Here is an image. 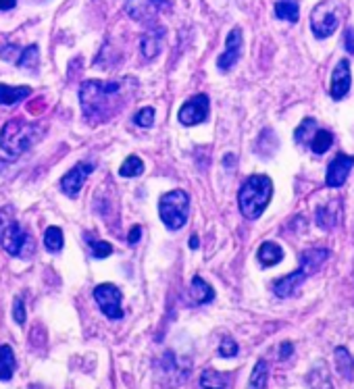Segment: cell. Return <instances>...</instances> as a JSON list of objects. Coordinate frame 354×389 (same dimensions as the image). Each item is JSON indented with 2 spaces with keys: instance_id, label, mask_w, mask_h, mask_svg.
I'll return each instance as SVG.
<instances>
[{
  "instance_id": "f546056e",
  "label": "cell",
  "mask_w": 354,
  "mask_h": 389,
  "mask_svg": "<svg viewBox=\"0 0 354 389\" xmlns=\"http://www.w3.org/2000/svg\"><path fill=\"white\" fill-rule=\"evenodd\" d=\"M90 248H92V256H94V259H106V256L113 254V246H111L109 242H100V239H96V242L90 244Z\"/></svg>"
},
{
  "instance_id": "603a6c76",
  "label": "cell",
  "mask_w": 354,
  "mask_h": 389,
  "mask_svg": "<svg viewBox=\"0 0 354 389\" xmlns=\"http://www.w3.org/2000/svg\"><path fill=\"white\" fill-rule=\"evenodd\" d=\"M144 173V161L135 154L128 157L123 164L119 167V177H126V179H131V177H140Z\"/></svg>"
},
{
  "instance_id": "44dd1931",
  "label": "cell",
  "mask_w": 354,
  "mask_h": 389,
  "mask_svg": "<svg viewBox=\"0 0 354 389\" xmlns=\"http://www.w3.org/2000/svg\"><path fill=\"white\" fill-rule=\"evenodd\" d=\"M309 385H311V389H333V383H331L329 373H327V368H325L323 362H319V364L311 371V375H309Z\"/></svg>"
},
{
  "instance_id": "9a60e30c",
  "label": "cell",
  "mask_w": 354,
  "mask_h": 389,
  "mask_svg": "<svg viewBox=\"0 0 354 389\" xmlns=\"http://www.w3.org/2000/svg\"><path fill=\"white\" fill-rule=\"evenodd\" d=\"M17 368V358L11 346H0V381H11Z\"/></svg>"
},
{
  "instance_id": "2e32d148",
  "label": "cell",
  "mask_w": 354,
  "mask_h": 389,
  "mask_svg": "<svg viewBox=\"0 0 354 389\" xmlns=\"http://www.w3.org/2000/svg\"><path fill=\"white\" fill-rule=\"evenodd\" d=\"M32 94V88L28 86H6V84H0V104L4 106H11V104H17L19 100L28 98Z\"/></svg>"
},
{
  "instance_id": "d6986e66",
  "label": "cell",
  "mask_w": 354,
  "mask_h": 389,
  "mask_svg": "<svg viewBox=\"0 0 354 389\" xmlns=\"http://www.w3.org/2000/svg\"><path fill=\"white\" fill-rule=\"evenodd\" d=\"M200 388L227 389V375L226 373H219V371H213V368H206V371H202V375H200Z\"/></svg>"
},
{
  "instance_id": "30bf717a",
  "label": "cell",
  "mask_w": 354,
  "mask_h": 389,
  "mask_svg": "<svg viewBox=\"0 0 354 389\" xmlns=\"http://www.w3.org/2000/svg\"><path fill=\"white\" fill-rule=\"evenodd\" d=\"M354 167V157L350 154H338L333 161L329 162V167H327V175H325V184L329 186V188H340V186H344V181L348 179V175H350V171H353Z\"/></svg>"
},
{
  "instance_id": "7402d4cb",
  "label": "cell",
  "mask_w": 354,
  "mask_h": 389,
  "mask_svg": "<svg viewBox=\"0 0 354 389\" xmlns=\"http://www.w3.org/2000/svg\"><path fill=\"white\" fill-rule=\"evenodd\" d=\"M267 379H269V366L265 360H258L250 373V379H248V385L246 389H265L267 388Z\"/></svg>"
},
{
  "instance_id": "52a82bcc",
  "label": "cell",
  "mask_w": 354,
  "mask_h": 389,
  "mask_svg": "<svg viewBox=\"0 0 354 389\" xmlns=\"http://www.w3.org/2000/svg\"><path fill=\"white\" fill-rule=\"evenodd\" d=\"M340 26V17L336 13V9L329 2H319L313 13H311V30L315 33V38H329L331 33L338 30Z\"/></svg>"
},
{
  "instance_id": "277c9868",
  "label": "cell",
  "mask_w": 354,
  "mask_h": 389,
  "mask_svg": "<svg viewBox=\"0 0 354 389\" xmlns=\"http://www.w3.org/2000/svg\"><path fill=\"white\" fill-rule=\"evenodd\" d=\"M329 252L325 248H311V250H304L302 256H300V269L296 273H290L288 277L280 279L273 283V290L280 298H290L296 293V290L311 277L315 275L319 269L323 266V262L327 260Z\"/></svg>"
},
{
  "instance_id": "d6a6232c",
  "label": "cell",
  "mask_w": 354,
  "mask_h": 389,
  "mask_svg": "<svg viewBox=\"0 0 354 389\" xmlns=\"http://www.w3.org/2000/svg\"><path fill=\"white\" fill-rule=\"evenodd\" d=\"M238 354V344L231 339V337H226L223 342H221V346H219V356L223 358H231Z\"/></svg>"
},
{
  "instance_id": "6da1fadb",
  "label": "cell",
  "mask_w": 354,
  "mask_h": 389,
  "mask_svg": "<svg viewBox=\"0 0 354 389\" xmlns=\"http://www.w3.org/2000/svg\"><path fill=\"white\" fill-rule=\"evenodd\" d=\"M131 81H84L79 86V102L84 108V119L92 125L109 121L128 100L126 86Z\"/></svg>"
},
{
  "instance_id": "cb8c5ba5",
  "label": "cell",
  "mask_w": 354,
  "mask_h": 389,
  "mask_svg": "<svg viewBox=\"0 0 354 389\" xmlns=\"http://www.w3.org/2000/svg\"><path fill=\"white\" fill-rule=\"evenodd\" d=\"M44 244H46V250H48V252H61L65 244L63 229L57 227V225L46 229V233H44Z\"/></svg>"
},
{
  "instance_id": "1f68e13d",
  "label": "cell",
  "mask_w": 354,
  "mask_h": 389,
  "mask_svg": "<svg viewBox=\"0 0 354 389\" xmlns=\"http://www.w3.org/2000/svg\"><path fill=\"white\" fill-rule=\"evenodd\" d=\"M13 319H15V323H19V325H23L26 323V304H23V298H15L13 300Z\"/></svg>"
},
{
  "instance_id": "74e56055",
  "label": "cell",
  "mask_w": 354,
  "mask_h": 389,
  "mask_svg": "<svg viewBox=\"0 0 354 389\" xmlns=\"http://www.w3.org/2000/svg\"><path fill=\"white\" fill-rule=\"evenodd\" d=\"M155 9H167L169 6V0H150Z\"/></svg>"
},
{
  "instance_id": "4dcf8cb0",
  "label": "cell",
  "mask_w": 354,
  "mask_h": 389,
  "mask_svg": "<svg viewBox=\"0 0 354 389\" xmlns=\"http://www.w3.org/2000/svg\"><path fill=\"white\" fill-rule=\"evenodd\" d=\"M317 223H319V227L321 229L333 227V223H336L333 210H331V208H319V210H317Z\"/></svg>"
},
{
  "instance_id": "8d00e7d4",
  "label": "cell",
  "mask_w": 354,
  "mask_h": 389,
  "mask_svg": "<svg viewBox=\"0 0 354 389\" xmlns=\"http://www.w3.org/2000/svg\"><path fill=\"white\" fill-rule=\"evenodd\" d=\"M17 4V0H0V11H11Z\"/></svg>"
},
{
  "instance_id": "83f0119b",
  "label": "cell",
  "mask_w": 354,
  "mask_h": 389,
  "mask_svg": "<svg viewBox=\"0 0 354 389\" xmlns=\"http://www.w3.org/2000/svg\"><path fill=\"white\" fill-rule=\"evenodd\" d=\"M38 46L35 44H32V46H28L23 52H21V57L15 61L19 67H23V69H35V65H38Z\"/></svg>"
},
{
  "instance_id": "9c48e42d",
  "label": "cell",
  "mask_w": 354,
  "mask_h": 389,
  "mask_svg": "<svg viewBox=\"0 0 354 389\" xmlns=\"http://www.w3.org/2000/svg\"><path fill=\"white\" fill-rule=\"evenodd\" d=\"M94 171V162H77L67 175H65L63 179H61V188H63V192L69 198H77L79 192H82V188H84V184H86V179L90 177V173Z\"/></svg>"
},
{
  "instance_id": "7c38bea8",
  "label": "cell",
  "mask_w": 354,
  "mask_h": 389,
  "mask_svg": "<svg viewBox=\"0 0 354 389\" xmlns=\"http://www.w3.org/2000/svg\"><path fill=\"white\" fill-rule=\"evenodd\" d=\"M350 84H353V75H350V61L348 59H342L333 73H331V88H329V94L333 100H342L350 92Z\"/></svg>"
},
{
  "instance_id": "7a4b0ae2",
  "label": "cell",
  "mask_w": 354,
  "mask_h": 389,
  "mask_svg": "<svg viewBox=\"0 0 354 389\" xmlns=\"http://www.w3.org/2000/svg\"><path fill=\"white\" fill-rule=\"evenodd\" d=\"M271 198H273V181L267 175H250L238 194L240 213L246 219L255 221L265 213Z\"/></svg>"
},
{
  "instance_id": "ac0fdd59",
  "label": "cell",
  "mask_w": 354,
  "mask_h": 389,
  "mask_svg": "<svg viewBox=\"0 0 354 389\" xmlns=\"http://www.w3.org/2000/svg\"><path fill=\"white\" fill-rule=\"evenodd\" d=\"M190 293H192V298L198 304H209V302L215 300V290L202 277H194L192 286H190Z\"/></svg>"
},
{
  "instance_id": "4316f807",
  "label": "cell",
  "mask_w": 354,
  "mask_h": 389,
  "mask_svg": "<svg viewBox=\"0 0 354 389\" xmlns=\"http://www.w3.org/2000/svg\"><path fill=\"white\" fill-rule=\"evenodd\" d=\"M315 133H317V121L315 119H304L300 123V128L294 131V140L300 142V144H311Z\"/></svg>"
},
{
  "instance_id": "836d02e7",
  "label": "cell",
  "mask_w": 354,
  "mask_h": 389,
  "mask_svg": "<svg viewBox=\"0 0 354 389\" xmlns=\"http://www.w3.org/2000/svg\"><path fill=\"white\" fill-rule=\"evenodd\" d=\"M344 44H346V50L354 55V30L353 28H348L346 30V35H344Z\"/></svg>"
},
{
  "instance_id": "ab89813d",
  "label": "cell",
  "mask_w": 354,
  "mask_h": 389,
  "mask_svg": "<svg viewBox=\"0 0 354 389\" xmlns=\"http://www.w3.org/2000/svg\"><path fill=\"white\" fill-rule=\"evenodd\" d=\"M126 2H128V9H129V6H131V2H133V0H126Z\"/></svg>"
},
{
  "instance_id": "8992f818",
  "label": "cell",
  "mask_w": 354,
  "mask_h": 389,
  "mask_svg": "<svg viewBox=\"0 0 354 389\" xmlns=\"http://www.w3.org/2000/svg\"><path fill=\"white\" fill-rule=\"evenodd\" d=\"M94 300L100 306L102 315L111 321H117L123 317V308H121V290L115 286V283H102L94 290Z\"/></svg>"
},
{
  "instance_id": "3957f363",
  "label": "cell",
  "mask_w": 354,
  "mask_h": 389,
  "mask_svg": "<svg viewBox=\"0 0 354 389\" xmlns=\"http://www.w3.org/2000/svg\"><path fill=\"white\" fill-rule=\"evenodd\" d=\"M42 135H44V128L26 123L21 119H13L0 130V150L6 152L9 157H21Z\"/></svg>"
},
{
  "instance_id": "4fadbf2b",
  "label": "cell",
  "mask_w": 354,
  "mask_h": 389,
  "mask_svg": "<svg viewBox=\"0 0 354 389\" xmlns=\"http://www.w3.org/2000/svg\"><path fill=\"white\" fill-rule=\"evenodd\" d=\"M240 55H242V30H240V28H233V30L229 32V35H227L226 52L219 57L217 67H219L221 71H229L231 67L238 63Z\"/></svg>"
},
{
  "instance_id": "e0dca14e",
  "label": "cell",
  "mask_w": 354,
  "mask_h": 389,
  "mask_svg": "<svg viewBox=\"0 0 354 389\" xmlns=\"http://www.w3.org/2000/svg\"><path fill=\"white\" fill-rule=\"evenodd\" d=\"M275 17L296 23L300 19V6L298 0H277L275 2Z\"/></svg>"
},
{
  "instance_id": "5b68a950",
  "label": "cell",
  "mask_w": 354,
  "mask_h": 389,
  "mask_svg": "<svg viewBox=\"0 0 354 389\" xmlns=\"http://www.w3.org/2000/svg\"><path fill=\"white\" fill-rule=\"evenodd\" d=\"M188 208H190V198L184 190H173L161 196L159 200V217L169 229L177 231L186 225L188 221Z\"/></svg>"
},
{
  "instance_id": "f35d334b",
  "label": "cell",
  "mask_w": 354,
  "mask_h": 389,
  "mask_svg": "<svg viewBox=\"0 0 354 389\" xmlns=\"http://www.w3.org/2000/svg\"><path fill=\"white\" fill-rule=\"evenodd\" d=\"M198 246H200V244H198V235H192V239H190V248H192V250H196Z\"/></svg>"
},
{
  "instance_id": "ba28073f",
  "label": "cell",
  "mask_w": 354,
  "mask_h": 389,
  "mask_svg": "<svg viewBox=\"0 0 354 389\" xmlns=\"http://www.w3.org/2000/svg\"><path fill=\"white\" fill-rule=\"evenodd\" d=\"M209 111H211V100L206 94H196L190 100H186L179 108V123L186 125V128H194L202 121H206L209 117Z\"/></svg>"
},
{
  "instance_id": "f1b7e54d",
  "label": "cell",
  "mask_w": 354,
  "mask_h": 389,
  "mask_svg": "<svg viewBox=\"0 0 354 389\" xmlns=\"http://www.w3.org/2000/svg\"><path fill=\"white\" fill-rule=\"evenodd\" d=\"M133 121H135V125H140V128H153V123H155V108H153V106L142 108V111L133 117Z\"/></svg>"
},
{
  "instance_id": "484cf974",
  "label": "cell",
  "mask_w": 354,
  "mask_h": 389,
  "mask_svg": "<svg viewBox=\"0 0 354 389\" xmlns=\"http://www.w3.org/2000/svg\"><path fill=\"white\" fill-rule=\"evenodd\" d=\"M161 52V32L146 33L142 38V55L146 59H155Z\"/></svg>"
},
{
  "instance_id": "8fae6325",
  "label": "cell",
  "mask_w": 354,
  "mask_h": 389,
  "mask_svg": "<svg viewBox=\"0 0 354 389\" xmlns=\"http://www.w3.org/2000/svg\"><path fill=\"white\" fill-rule=\"evenodd\" d=\"M0 242H2V248H4L11 256H21L26 244L30 242V237H28L26 229L21 227L19 223H9L6 227L2 229Z\"/></svg>"
},
{
  "instance_id": "d590c367",
  "label": "cell",
  "mask_w": 354,
  "mask_h": 389,
  "mask_svg": "<svg viewBox=\"0 0 354 389\" xmlns=\"http://www.w3.org/2000/svg\"><path fill=\"white\" fill-rule=\"evenodd\" d=\"M292 350H294V346H292L290 342H284V344H282V352H280V358H282V360H286V358L292 354Z\"/></svg>"
},
{
  "instance_id": "ffe728a7",
  "label": "cell",
  "mask_w": 354,
  "mask_h": 389,
  "mask_svg": "<svg viewBox=\"0 0 354 389\" xmlns=\"http://www.w3.org/2000/svg\"><path fill=\"white\" fill-rule=\"evenodd\" d=\"M333 356H336V366H338V371H340V375L342 377H346V379H353L354 375V360L350 356V352L346 350V348H336V352H333Z\"/></svg>"
},
{
  "instance_id": "d4e9b609",
  "label": "cell",
  "mask_w": 354,
  "mask_h": 389,
  "mask_svg": "<svg viewBox=\"0 0 354 389\" xmlns=\"http://www.w3.org/2000/svg\"><path fill=\"white\" fill-rule=\"evenodd\" d=\"M331 144H333V135L327 130H317V133L313 135V140H311L309 146H311V150L315 154H325L331 148Z\"/></svg>"
},
{
  "instance_id": "e575fe53",
  "label": "cell",
  "mask_w": 354,
  "mask_h": 389,
  "mask_svg": "<svg viewBox=\"0 0 354 389\" xmlns=\"http://www.w3.org/2000/svg\"><path fill=\"white\" fill-rule=\"evenodd\" d=\"M140 237H142V227H131V231H129V235H128V242L131 244V246H135L138 242H140Z\"/></svg>"
},
{
  "instance_id": "5bb4252c",
  "label": "cell",
  "mask_w": 354,
  "mask_h": 389,
  "mask_svg": "<svg viewBox=\"0 0 354 389\" xmlns=\"http://www.w3.org/2000/svg\"><path fill=\"white\" fill-rule=\"evenodd\" d=\"M257 256L262 266H273V264H277V262L284 260V250L275 242H265V244H260Z\"/></svg>"
}]
</instances>
